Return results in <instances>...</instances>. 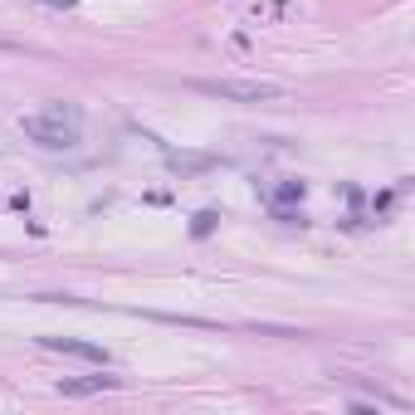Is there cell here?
I'll list each match as a JSON object with an SVG mask.
<instances>
[{
	"instance_id": "cell-1",
	"label": "cell",
	"mask_w": 415,
	"mask_h": 415,
	"mask_svg": "<svg viewBox=\"0 0 415 415\" xmlns=\"http://www.w3.org/2000/svg\"><path fill=\"white\" fill-rule=\"evenodd\" d=\"M25 137L39 142V147H49V152H69V147H79V107L49 103L44 112L25 117Z\"/></svg>"
},
{
	"instance_id": "cell-2",
	"label": "cell",
	"mask_w": 415,
	"mask_h": 415,
	"mask_svg": "<svg viewBox=\"0 0 415 415\" xmlns=\"http://www.w3.org/2000/svg\"><path fill=\"white\" fill-rule=\"evenodd\" d=\"M186 88L206 93V98H225V103H269V98H284V88L264 84V79H191Z\"/></svg>"
},
{
	"instance_id": "cell-3",
	"label": "cell",
	"mask_w": 415,
	"mask_h": 415,
	"mask_svg": "<svg viewBox=\"0 0 415 415\" xmlns=\"http://www.w3.org/2000/svg\"><path fill=\"white\" fill-rule=\"evenodd\" d=\"M44 347H49V352H64V357H79V362H98V367H107V352H103V347L79 342V337H44Z\"/></svg>"
},
{
	"instance_id": "cell-4",
	"label": "cell",
	"mask_w": 415,
	"mask_h": 415,
	"mask_svg": "<svg viewBox=\"0 0 415 415\" xmlns=\"http://www.w3.org/2000/svg\"><path fill=\"white\" fill-rule=\"evenodd\" d=\"M117 386V376H88V381H64L59 391L64 396H93V391H112Z\"/></svg>"
},
{
	"instance_id": "cell-5",
	"label": "cell",
	"mask_w": 415,
	"mask_h": 415,
	"mask_svg": "<svg viewBox=\"0 0 415 415\" xmlns=\"http://www.w3.org/2000/svg\"><path fill=\"white\" fill-rule=\"evenodd\" d=\"M0 54H20V44L15 39H0Z\"/></svg>"
},
{
	"instance_id": "cell-6",
	"label": "cell",
	"mask_w": 415,
	"mask_h": 415,
	"mask_svg": "<svg viewBox=\"0 0 415 415\" xmlns=\"http://www.w3.org/2000/svg\"><path fill=\"white\" fill-rule=\"evenodd\" d=\"M44 5H64V10H69V5H74V0H44Z\"/></svg>"
}]
</instances>
